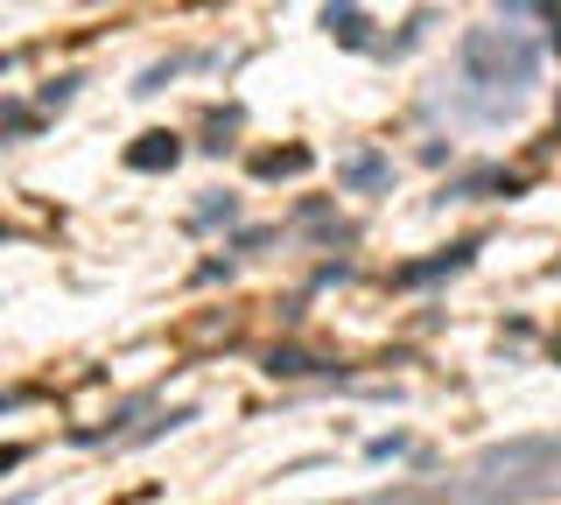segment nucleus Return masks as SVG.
I'll return each instance as SVG.
<instances>
[{"instance_id":"nucleus-1","label":"nucleus","mask_w":561,"mask_h":505,"mask_svg":"<svg viewBox=\"0 0 561 505\" xmlns=\"http://www.w3.org/2000/svg\"><path fill=\"white\" fill-rule=\"evenodd\" d=\"M478 484L470 498H561V435H513V443L478 449Z\"/></svg>"},{"instance_id":"nucleus-2","label":"nucleus","mask_w":561,"mask_h":505,"mask_svg":"<svg viewBox=\"0 0 561 505\" xmlns=\"http://www.w3.org/2000/svg\"><path fill=\"white\" fill-rule=\"evenodd\" d=\"M456 64H463V78L484 84V92H526V84L540 78V43L526 36V28H470V36L456 43Z\"/></svg>"},{"instance_id":"nucleus-3","label":"nucleus","mask_w":561,"mask_h":505,"mask_svg":"<svg viewBox=\"0 0 561 505\" xmlns=\"http://www.w3.org/2000/svg\"><path fill=\"white\" fill-rule=\"evenodd\" d=\"M337 183L344 190H386V183H393V162L373 154V148H358V154H344V162H337Z\"/></svg>"},{"instance_id":"nucleus-4","label":"nucleus","mask_w":561,"mask_h":505,"mask_svg":"<svg viewBox=\"0 0 561 505\" xmlns=\"http://www.w3.org/2000/svg\"><path fill=\"white\" fill-rule=\"evenodd\" d=\"M175 162H183V141H175V134H140V141L127 148V169H140V176L175 169Z\"/></svg>"},{"instance_id":"nucleus-5","label":"nucleus","mask_w":561,"mask_h":505,"mask_svg":"<svg viewBox=\"0 0 561 505\" xmlns=\"http://www.w3.org/2000/svg\"><path fill=\"white\" fill-rule=\"evenodd\" d=\"M470 253H478V246H470V239H463V246H449V253L421 260V267H400V282H408V288H428V282H443V274H456V267H470Z\"/></svg>"},{"instance_id":"nucleus-6","label":"nucleus","mask_w":561,"mask_h":505,"mask_svg":"<svg viewBox=\"0 0 561 505\" xmlns=\"http://www.w3.org/2000/svg\"><path fill=\"white\" fill-rule=\"evenodd\" d=\"M323 28H330L337 43H351V49L373 43V36H365V8H351V0H330V8H323Z\"/></svg>"},{"instance_id":"nucleus-7","label":"nucleus","mask_w":561,"mask_h":505,"mask_svg":"<svg viewBox=\"0 0 561 505\" xmlns=\"http://www.w3.org/2000/svg\"><path fill=\"white\" fill-rule=\"evenodd\" d=\"M302 169H309V148H280V154H260V162H253V176H302Z\"/></svg>"},{"instance_id":"nucleus-8","label":"nucleus","mask_w":561,"mask_h":505,"mask_svg":"<svg viewBox=\"0 0 561 505\" xmlns=\"http://www.w3.org/2000/svg\"><path fill=\"white\" fill-rule=\"evenodd\" d=\"M267 372H274V379H302V372H316V358H309V352H274Z\"/></svg>"},{"instance_id":"nucleus-9","label":"nucleus","mask_w":561,"mask_h":505,"mask_svg":"<svg viewBox=\"0 0 561 505\" xmlns=\"http://www.w3.org/2000/svg\"><path fill=\"white\" fill-rule=\"evenodd\" d=\"M232 211H239L232 197H210V204H197V218H190V225H232Z\"/></svg>"},{"instance_id":"nucleus-10","label":"nucleus","mask_w":561,"mask_h":505,"mask_svg":"<svg viewBox=\"0 0 561 505\" xmlns=\"http://www.w3.org/2000/svg\"><path fill=\"white\" fill-rule=\"evenodd\" d=\"M8 470H22V449H14V443L0 449V478H8Z\"/></svg>"},{"instance_id":"nucleus-11","label":"nucleus","mask_w":561,"mask_h":505,"mask_svg":"<svg viewBox=\"0 0 561 505\" xmlns=\"http://www.w3.org/2000/svg\"><path fill=\"white\" fill-rule=\"evenodd\" d=\"M554 365H561V337H554Z\"/></svg>"},{"instance_id":"nucleus-12","label":"nucleus","mask_w":561,"mask_h":505,"mask_svg":"<svg viewBox=\"0 0 561 505\" xmlns=\"http://www.w3.org/2000/svg\"><path fill=\"white\" fill-rule=\"evenodd\" d=\"M554 49H561V36H554Z\"/></svg>"}]
</instances>
